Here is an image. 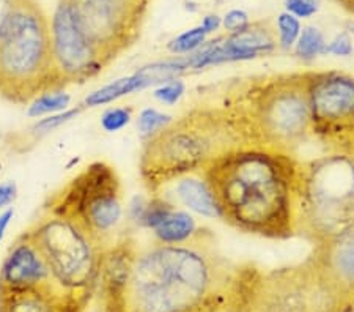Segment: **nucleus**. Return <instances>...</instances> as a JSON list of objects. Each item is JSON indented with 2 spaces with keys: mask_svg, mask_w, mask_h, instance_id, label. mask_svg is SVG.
<instances>
[{
  "mask_svg": "<svg viewBox=\"0 0 354 312\" xmlns=\"http://www.w3.org/2000/svg\"><path fill=\"white\" fill-rule=\"evenodd\" d=\"M250 266L225 257L209 230L181 245L124 238L102 259V312H205L235 295Z\"/></svg>",
  "mask_w": 354,
  "mask_h": 312,
  "instance_id": "f257e3e1",
  "label": "nucleus"
},
{
  "mask_svg": "<svg viewBox=\"0 0 354 312\" xmlns=\"http://www.w3.org/2000/svg\"><path fill=\"white\" fill-rule=\"evenodd\" d=\"M299 158L270 149H244L222 156L202 175L219 219L244 234L295 237Z\"/></svg>",
  "mask_w": 354,
  "mask_h": 312,
  "instance_id": "f03ea898",
  "label": "nucleus"
},
{
  "mask_svg": "<svg viewBox=\"0 0 354 312\" xmlns=\"http://www.w3.org/2000/svg\"><path fill=\"white\" fill-rule=\"evenodd\" d=\"M244 149L263 147L241 113L213 93L145 139L140 177L148 194H156L172 181L202 174L222 156Z\"/></svg>",
  "mask_w": 354,
  "mask_h": 312,
  "instance_id": "7ed1b4c3",
  "label": "nucleus"
},
{
  "mask_svg": "<svg viewBox=\"0 0 354 312\" xmlns=\"http://www.w3.org/2000/svg\"><path fill=\"white\" fill-rule=\"evenodd\" d=\"M219 95L241 113L263 149L296 156L312 139L309 70L238 79Z\"/></svg>",
  "mask_w": 354,
  "mask_h": 312,
  "instance_id": "20e7f679",
  "label": "nucleus"
},
{
  "mask_svg": "<svg viewBox=\"0 0 354 312\" xmlns=\"http://www.w3.org/2000/svg\"><path fill=\"white\" fill-rule=\"evenodd\" d=\"M64 89L48 16L37 0H19L0 35V98L26 106L39 95Z\"/></svg>",
  "mask_w": 354,
  "mask_h": 312,
  "instance_id": "39448f33",
  "label": "nucleus"
},
{
  "mask_svg": "<svg viewBox=\"0 0 354 312\" xmlns=\"http://www.w3.org/2000/svg\"><path fill=\"white\" fill-rule=\"evenodd\" d=\"M354 227V153L299 160L295 237L313 245Z\"/></svg>",
  "mask_w": 354,
  "mask_h": 312,
  "instance_id": "423d86ee",
  "label": "nucleus"
},
{
  "mask_svg": "<svg viewBox=\"0 0 354 312\" xmlns=\"http://www.w3.org/2000/svg\"><path fill=\"white\" fill-rule=\"evenodd\" d=\"M26 232L55 279L68 291L91 300L100 286L104 243L76 221L48 212Z\"/></svg>",
  "mask_w": 354,
  "mask_h": 312,
  "instance_id": "0eeeda50",
  "label": "nucleus"
},
{
  "mask_svg": "<svg viewBox=\"0 0 354 312\" xmlns=\"http://www.w3.org/2000/svg\"><path fill=\"white\" fill-rule=\"evenodd\" d=\"M44 212L70 218L107 245V237L123 218L122 181L117 170L96 161L49 197Z\"/></svg>",
  "mask_w": 354,
  "mask_h": 312,
  "instance_id": "6e6552de",
  "label": "nucleus"
},
{
  "mask_svg": "<svg viewBox=\"0 0 354 312\" xmlns=\"http://www.w3.org/2000/svg\"><path fill=\"white\" fill-rule=\"evenodd\" d=\"M243 312H335L313 265L304 262L263 271L252 265Z\"/></svg>",
  "mask_w": 354,
  "mask_h": 312,
  "instance_id": "1a4fd4ad",
  "label": "nucleus"
},
{
  "mask_svg": "<svg viewBox=\"0 0 354 312\" xmlns=\"http://www.w3.org/2000/svg\"><path fill=\"white\" fill-rule=\"evenodd\" d=\"M74 19L93 44L102 64L134 46L140 37L150 0H65Z\"/></svg>",
  "mask_w": 354,
  "mask_h": 312,
  "instance_id": "9d476101",
  "label": "nucleus"
},
{
  "mask_svg": "<svg viewBox=\"0 0 354 312\" xmlns=\"http://www.w3.org/2000/svg\"><path fill=\"white\" fill-rule=\"evenodd\" d=\"M312 139L328 152L354 153V76L309 70Z\"/></svg>",
  "mask_w": 354,
  "mask_h": 312,
  "instance_id": "9b49d317",
  "label": "nucleus"
},
{
  "mask_svg": "<svg viewBox=\"0 0 354 312\" xmlns=\"http://www.w3.org/2000/svg\"><path fill=\"white\" fill-rule=\"evenodd\" d=\"M49 26L54 64L65 87L82 84L104 70L106 65L81 30L65 0H59Z\"/></svg>",
  "mask_w": 354,
  "mask_h": 312,
  "instance_id": "f8f14e48",
  "label": "nucleus"
},
{
  "mask_svg": "<svg viewBox=\"0 0 354 312\" xmlns=\"http://www.w3.org/2000/svg\"><path fill=\"white\" fill-rule=\"evenodd\" d=\"M335 312H354V227L313 245L309 257Z\"/></svg>",
  "mask_w": 354,
  "mask_h": 312,
  "instance_id": "ddd939ff",
  "label": "nucleus"
},
{
  "mask_svg": "<svg viewBox=\"0 0 354 312\" xmlns=\"http://www.w3.org/2000/svg\"><path fill=\"white\" fill-rule=\"evenodd\" d=\"M88 303L54 276L26 287L0 288V312H85Z\"/></svg>",
  "mask_w": 354,
  "mask_h": 312,
  "instance_id": "4468645a",
  "label": "nucleus"
},
{
  "mask_svg": "<svg viewBox=\"0 0 354 312\" xmlns=\"http://www.w3.org/2000/svg\"><path fill=\"white\" fill-rule=\"evenodd\" d=\"M53 276L41 251L24 230L0 266V288H19Z\"/></svg>",
  "mask_w": 354,
  "mask_h": 312,
  "instance_id": "2eb2a0df",
  "label": "nucleus"
},
{
  "mask_svg": "<svg viewBox=\"0 0 354 312\" xmlns=\"http://www.w3.org/2000/svg\"><path fill=\"white\" fill-rule=\"evenodd\" d=\"M159 191H172L174 196L161 197H164L165 201H169L175 207L176 203H180V205L200 214V217L219 219V212L218 207H216L214 197L211 194L207 181H205L202 174L185 175V177L172 181V183L164 186V188Z\"/></svg>",
  "mask_w": 354,
  "mask_h": 312,
  "instance_id": "dca6fc26",
  "label": "nucleus"
},
{
  "mask_svg": "<svg viewBox=\"0 0 354 312\" xmlns=\"http://www.w3.org/2000/svg\"><path fill=\"white\" fill-rule=\"evenodd\" d=\"M200 227L197 221L189 213L183 210L175 208L172 213L159 224L153 234L156 237V241L164 245H181L192 240L197 235Z\"/></svg>",
  "mask_w": 354,
  "mask_h": 312,
  "instance_id": "f3484780",
  "label": "nucleus"
},
{
  "mask_svg": "<svg viewBox=\"0 0 354 312\" xmlns=\"http://www.w3.org/2000/svg\"><path fill=\"white\" fill-rule=\"evenodd\" d=\"M140 90L142 89H140L139 79H137V76L133 73V75L118 77L113 82L102 85L101 89L88 93L84 100V106L85 107L106 106L120 98H123V96L131 95L134 92H140Z\"/></svg>",
  "mask_w": 354,
  "mask_h": 312,
  "instance_id": "a211bd4d",
  "label": "nucleus"
},
{
  "mask_svg": "<svg viewBox=\"0 0 354 312\" xmlns=\"http://www.w3.org/2000/svg\"><path fill=\"white\" fill-rule=\"evenodd\" d=\"M71 96L64 90H50L37 96L27 104V116L30 118H43L70 109Z\"/></svg>",
  "mask_w": 354,
  "mask_h": 312,
  "instance_id": "6ab92c4d",
  "label": "nucleus"
},
{
  "mask_svg": "<svg viewBox=\"0 0 354 312\" xmlns=\"http://www.w3.org/2000/svg\"><path fill=\"white\" fill-rule=\"evenodd\" d=\"M326 44V38L318 27L307 26L302 28L298 42L295 44V55L302 62H312L318 55H324Z\"/></svg>",
  "mask_w": 354,
  "mask_h": 312,
  "instance_id": "aec40b11",
  "label": "nucleus"
},
{
  "mask_svg": "<svg viewBox=\"0 0 354 312\" xmlns=\"http://www.w3.org/2000/svg\"><path fill=\"white\" fill-rule=\"evenodd\" d=\"M208 33L202 26H196L189 30L180 33L178 37L170 39L167 49L175 55H187L198 51L207 43Z\"/></svg>",
  "mask_w": 354,
  "mask_h": 312,
  "instance_id": "412c9836",
  "label": "nucleus"
},
{
  "mask_svg": "<svg viewBox=\"0 0 354 312\" xmlns=\"http://www.w3.org/2000/svg\"><path fill=\"white\" fill-rule=\"evenodd\" d=\"M301 21L296 18V16L283 11L277 16L276 21V33H277V43L279 48L288 51L295 48L296 42L301 35Z\"/></svg>",
  "mask_w": 354,
  "mask_h": 312,
  "instance_id": "4be33fe9",
  "label": "nucleus"
},
{
  "mask_svg": "<svg viewBox=\"0 0 354 312\" xmlns=\"http://www.w3.org/2000/svg\"><path fill=\"white\" fill-rule=\"evenodd\" d=\"M172 120L174 118L167 116V113L159 112L158 109H153V107H147V109L139 113L137 128H139L140 134L144 136L145 139H148L151 138L153 134H156L161 131V129H164Z\"/></svg>",
  "mask_w": 354,
  "mask_h": 312,
  "instance_id": "5701e85b",
  "label": "nucleus"
},
{
  "mask_svg": "<svg viewBox=\"0 0 354 312\" xmlns=\"http://www.w3.org/2000/svg\"><path fill=\"white\" fill-rule=\"evenodd\" d=\"M133 118V109L128 106L109 107L101 116V128L107 133H118L128 127Z\"/></svg>",
  "mask_w": 354,
  "mask_h": 312,
  "instance_id": "b1692460",
  "label": "nucleus"
},
{
  "mask_svg": "<svg viewBox=\"0 0 354 312\" xmlns=\"http://www.w3.org/2000/svg\"><path fill=\"white\" fill-rule=\"evenodd\" d=\"M81 112H82V107L79 106V107H73V109H66L64 112L54 113V116L43 117L37 122V125L33 127V129H35V131L39 133V134L50 133V131H54L55 128L62 127V125L71 122L73 118H76Z\"/></svg>",
  "mask_w": 354,
  "mask_h": 312,
  "instance_id": "393cba45",
  "label": "nucleus"
},
{
  "mask_svg": "<svg viewBox=\"0 0 354 312\" xmlns=\"http://www.w3.org/2000/svg\"><path fill=\"white\" fill-rule=\"evenodd\" d=\"M185 93H186V84L183 82L181 79H175V81L158 85L155 92H153V96H155L158 101H161L162 104L174 106L178 103Z\"/></svg>",
  "mask_w": 354,
  "mask_h": 312,
  "instance_id": "a878e982",
  "label": "nucleus"
},
{
  "mask_svg": "<svg viewBox=\"0 0 354 312\" xmlns=\"http://www.w3.org/2000/svg\"><path fill=\"white\" fill-rule=\"evenodd\" d=\"M354 53L353 37L346 30L337 33L330 39L324 49V55H335V57H350Z\"/></svg>",
  "mask_w": 354,
  "mask_h": 312,
  "instance_id": "bb28decb",
  "label": "nucleus"
},
{
  "mask_svg": "<svg viewBox=\"0 0 354 312\" xmlns=\"http://www.w3.org/2000/svg\"><path fill=\"white\" fill-rule=\"evenodd\" d=\"M285 11L298 19L312 18L318 11V0H285Z\"/></svg>",
  "mask_w": 354,
  "mask_h": 312,
  "instance_id": "cd10ccee",
  "label": "nucleus"
},
{
  "mask_svg": "<svg viewBox=\"0 0 354 312\" xmlns=\"http://www.w3.org/2000/svg\"><path fill=\"white\" fill-rule=\"evenodd\" d=\"M250 22L249 15L244 10H230L228 13L222 18V27L225 28L227 33H233L244 28Z\"/></svg>",
  "mask_w": 354,
  "mask_h": 312,
  "instance_id": "c85d7f7f",
  "label": "nucleus"
},
{
  "mask_svg": "<svg viewBox=\"0 0 354 312\" xmlns=\"http://www.w3.org/2000/svg\"><path fill=\"white\" fill-rule=\"evenodd\" d=\"M250 268H252V266H250ZM245 279H248V277H245ZM244 286H245V282H244ZM244 286L239 288V291L235 295H232L230 298L224 300L222 303L213 306V308H209L208 311H205V312H243Z\"/></svg>",
  "mask_w": 354,
  "mask_h": 312,
  "instance_id": "c756f323",
  "label": "nucleus"
},
{
  "mask_svg": "<svg viewBox=\"0 0 354 312\" xmlns=\"http://www.w3.org/2000/svg\"><path fill=\"white\" fill-rule=\"evenodd\" d=\"M16 196H18V186H16L15 181H3V183H0V210L10 208Z\"/></svg>",
  "mask_w": 354,
  "mask_h": 312,
  "instance_id": "7c9ffc66",
  "label": "nucleus"
},
{
  "mask_svg": "<svg viewBox=\"0 0 354 312\" xmlns=\"http://www.w3.org/2000/svg\"><path fill=\"white\" fill-rule=\"evenodd\" d=\"M18 2L19 0H0V35H2L3 27L7 24L11 11L15 10Z\"/></svg>",
  "mask_w": 354,
  "mask_h": 312,
  "instance_id": "2f4dec72",
  "label": "nucleus"
},
{
  "mask_svg": "<svg viewBox=\"0 0 354 312\" xmlns=\"http://www.w3.org/2000/svg\"><path fill=\"white\" fill-rule=\"evenodd\" d=\"M200 26L207 30V33H213L216 30H219V28L222 27V18L218 15H207L202 19V24Z\"/></svg>",
  "mask_w": 354,
  "mask_h": 312,
  "instance_id": "473e14b6",
  "label": "nucleus"
},
{
  "mask_svg": "<svg viewBox=\"0 0 354 312\" xmlns=\"http://www.w3.org/2000/svg\"><path fill=\"white\" fill-rule=\"evenodd\" d=\"M13 208H5L2 213H0V241L3 240L5 237V230L10 226L11 219H13Z\"/></svg>",
  "mask_w": 354,
  "mask_h": 312,
  "instance_id": "72a5a7b5",
  "label": "nucleus"
},
{
  "mask_svg": "<svg viewBox=\"0 0 354 312\" xmlns=\"http://www.w3.org/2000/svg\"><path fill=\"white\" fill-rule=\"evenodd\" d=\"M342 7L346 8L348 11H351V13L354 15V0H337Z\"/></svg>",
  "mask_w": 354,
  "mask_h": 312,
  "instance_id": "f704fd0d",
  "label": "nucleus"
},
{
  "mask_svg": "<svg viewBox=\"0 0 354 312\" xmlns=\"http://www.w3.org/2000/svg\"><path fill=\"white\" fill-rule=\"evenodd\" d=\"M346 26H348V28H346V32L350 33L351 37H354V22L353 21H348L346 22Z\"/></svg>",
  "mask_w": 354,
  "mask_h": 312,
  "instance_id": "c9c22d12",
  "label": "nucleus"
}]
</instances>
